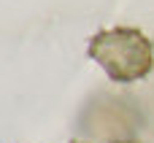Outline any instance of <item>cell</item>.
Instances as JSON below:
<instances>
[{
	"instance_id": "cell-1",
	"label": "cell",
	"mask_w": 154,
	"mask_h": 143,
	"mask_svg": "<svg viewBox=\"0 0 154 143\" xmlns=\"http://www.w3.org/2000/svg\"><path fill=\"white\" fill-rule=\"evenodd\" d=\"M89 57L119 84L138 81L154 68V49L135 27H111L89 41Z\"/></svg>"
},
{
	"instance_id": "cell-2",
	"label": "cell",
	"mask_w": 154,
	"mask_h": 143,
	"mask_svg": "<svg viewBox=\"0 0 154 143\" xmlns=\"http://www.w3.org/2000/svg\"><path fill=\"white\" fill-rule=\"evenodd\" d=\"M119 143H130V141H119Z\"/></svg>"
}]
</instances>
